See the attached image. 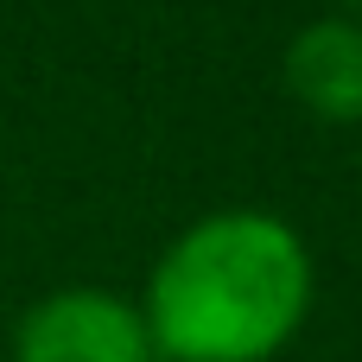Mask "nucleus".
I'll return each mask as SVG.
<instances>
[{"mask_svg":"<svg viewBox=\"0 0 362 362\" xmlns=\"http://www.w3.org/2000/svg\"><path fill=\"white\" fill-rule=\"evenodd\" d=\"M312 312V248L274 210L197 216L146 274V337L165 362H274Z\"/></svg>","mask_w":362,"mask_h":362,"instance_id":"f257e3e1","label":"nucleus"},{"mask_svg":"<svg viewBox=\"0 0 362 362\" xmlns=\"http://www.w3.org/2000/svg\"><path fill=\"white\" fill-rule=\"evenodd\" d=\"M13 362H159L140 299L108 286H57L25 305L13 331Z\"/></svg>","mask_w":362,"mask_h":362,"instance_id":"f03ea898","label":"nucleus"},{"mask_svg":"<svg viewBox=\"0 0 362 362\" xmlns=\"http://www.w3.org/2000/svg\"><path fill=\"white\" fill-rule=\"evenodd\" d=\"M286 95L331 127H362V25L356 19H312L293 32L280 57Z\"/></svg>","mask_w":362,"mask_h":362,"instance_id":"7ed1b4c3","label":"nucleus"},{"mask_svg":"<svg viewBox=\"0 0 362 362\" xmlns=\"http://www.w3.org/2000/svg\"><path fill=\"white\" fill-rule=\"evenodd\" d=\"M344 6H350V19H356V25H362V0H344Z\"/></svg>","mask_w":362,"mask_h":362,"instance_id":"20e7f679","label":"nucleus"}]
</instances>
